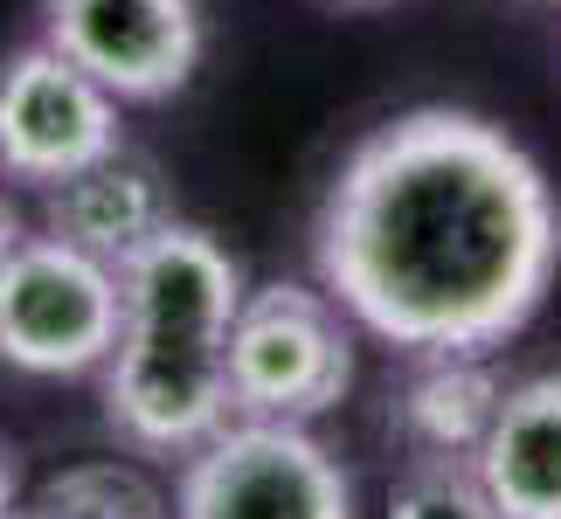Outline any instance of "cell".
<instances>
[{
  "label": "cell",
  "instance_id": "3",
  "mask_svg": "<svg viewBox=\"0 0 561 519\" xmlns=\"http://www.w3.org/2000/svg\"><path fill=\"white\" fill-rule=\"evenodd\" d=\"M354 388V319L327 285H256L229 326V408L319 423Z\"/></svg>",
  "mask_w": 561,
  "mask_h": 519
},
{
  "label": "cell",
  "instance_id": "6",
  "mask_svg": "<svg viewBox=\"0 0 561 519\" xmlns=\"http://www.w3.org/2000/svg\"><path fill=\"white\" fill-rule=\"evenodd\" d=\"M118 146V97L56 42H28L0 62V181L42 194Z\"/></svg>",
  "mask_w": 561,
  "mask_h": 519
},
{
  "label": "cell",
  "instance_id": "5",
  "mask_svg": "<svg viewBox=\"0 0 561 519\" xmlns=\"http://www.w3.org/2000/svg\"><path fill=\"white\" fill-rule=\"evenodd\" d=\"M174 519H354V478L312 423L229 416L181 458Z\"/></svg>",
  "mask_w": 561,
  "mask_h": 519
},
{
  "label": "cell",
  "instance_id": "13",
  "mask_svg": "<svg viewBox=\"0 0 561 519\" xmlns=\"http://www.w3.org/2000/svg\"><path fill=\"white\" fill-rule=\"evenodd\" d=\"M21 235H28V222H21V208L8 201V194H0V256H8V250L21 243Z\"/></svg>",
  "mask_w": 561,
  "mask_h": 519
},
{
  "label": "cell",
  "instance_id": "9",
  "mask_svg": "<svg viewBox=\"0 0 561 519\" xmlns=\"http://www.w3.org/2000/svg\"><path fill=\"white\" fill-rule=\"evenodd\" d=\"M471 471L500 519H561V374L506 388Z\"/></svg>",
  "mask_w": 561,
  "mask_h": 519
},
{
  "label": "cell",
  "instance_id": "12",
  "mask_svg": "<svg viewBox=\"0 0 561 519\" xmlns=\"http://www.w3.org/2000/svg\"><path fill=\"white\" fill-rule=\"evenodd\" d=\"M0 519H21V471L8 458V443H0Z\"/></svg>",
  "mask_w": 561,
  "mask_h": 519
},
{
  "label": "cell",
  "instance_id": "11",
  "mask_svg": "<svg viewBox=\"0 0 561 519\" xmlns=\"http://www.w3.org/2000/svg\"><path fill=\"white\" fill-rule=\"evenodd\" d=\"M388 519H500V512H492L471 458H409Z\"/></svg>",
  "mask_w": 561,
  "mask_h": 519
},
{
  "label": "cell",
  "instance_id": "2",
  "mask_svg": "<svg viewBox=\"0 0 561 519\" xmlns=\"http://www.w3.org/2000/svg\"><path fill=\"white\" fill-rule=\"evenodd\" d=\"M236 256L194 222H167L118 264V346L104 360V423L139 458H187L229 408V326L243 305Z\"/></svg>",
  "mask_w": 561,
  "mask_h": 519
},
{
  "label": "cell",
  "instance_id": "7",
  "mask_svg": "<svg viewBox=\"0 0 561 519\" xmlns=\"http://www.w3.org/2000/svg\"><path fill=\"white\" fill-rule=\"evenodd\" d=\"M42 42L83 62L118 104H167L202 62L194 0H42Z\"/></svg>",
  "mask_w": 561,
  "mask_h": 519
},
{
  "label": "cell",
  "instance_id": "10",
  "mask_svg": "<svg viewBox=\"0 0 561 519\" xmlns=\"http://www.w3.org/2000/svg\"><path fill=\"white\" fill-rule=\"evenodd\" d=\"M506 381L485 367V354H416V374L402 381L396 429L416 458H471L500 416Z\"/></svg>",
  "mask_w": 561,
  "mask_h": 519
},
{
  "label": "cell",
  "instance_id": "4",
  "mask_svg": "<svg viewBox=\"0 0 561 519\" xmlns=\"http://www.w3.org/2000/svg\"><path fill=\"white\" fill-rule=\"evenodd\" d=\"M118 346V264L62 243L21 235L0 256V367L35 381L104 374Z\"/></svg>",
  "mask_w": 561,
  "mask_h": 519
},
{
  "label": "cell",
  "instance_id": "1",
  "mask_svg": "<svg viewBox=\"0 0 561 519\" xmlns=\"http://www.w3.org/2000/svg\"><path fill=\"white\" fill-rule=\"evenodd\" d=\"M312 264L360 333L416 354H492L561 270V201L513 132L423 104L340 160Z\"/></svg>",
  "mask_w": 561,
  "mask_h": 519
},
{
  "label": "cell",
  "instance_id": "14",
  "mask_svg": "<svg viewBox=\"0 0 561 519\" xmlns=\"http://www.w3.org/2000/svg\"><path fill=\"white\" fill-rule=\"evenodd\" d=\"M340 8H381V0H340Z\"/></svg>",
  "mask_w": 561,
  "mask_h": 519
},
{
  "label": "cell",
  "instance_id": "8",
  "mask_svg": "<svg viewBox=\"0 0 561 519\" xmlns=\"http://www.w3.org/2000/svg\"><path fill=\"white\" fill-rule=\"evenodd\" d=\"M174 222V194H167L160 166L139 153H104L98 166L70 173V181L42 187V229L62 235V243L104 256V264H125L139 256L153 235Z\"/></svg>",
  "mask_w": 561,
  "mask_h": 519
}]
</instances>
